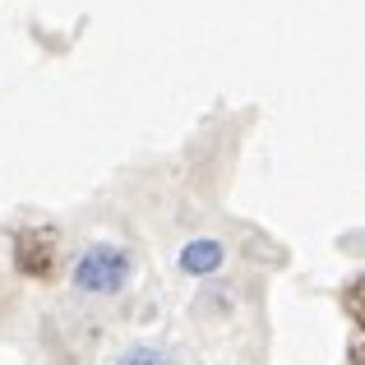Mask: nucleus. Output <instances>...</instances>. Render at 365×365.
Returning <instances> with one entry per match:
<instances>
[{"instance_id": "obj_1", "label": "nucleus", "mask_w": 365, "mask_h": 365, "mask_svg": "<svg viewBox=\"0 0 365 365\" xmlns=\"http://www.w3.org/2000/svg\"><path fill=\"white\" fill-rule=\"evenodd\" d=\"M130 282V255L116 245H88L74 264V287L93 296H116Z\"/></svg>"}, {"instance_id": "obj_4", "label": "nucleus", "mask_w": 365, "mask_h": 365, "mask_svg": "<svg viewBox=\"0 0 365 365\" xmlns=\"http://www.w3.org/2000/svg\"><path fill=\"white\" fill-rule=\"evenodd\" d=\"M116 365H167V356H162V351H153V347H130Z\"/></svg>"}, {"instance_id": "obj_5", "label": "nucleus", "mask_w": 365, "mask_h": 365, "mask_svg": "<svg viewBox=\"0 0 365 365\" xmlns=\"http://www.w3.org/2000/svg\"><path fill=\"white\" fill-rule=\"evenodd\" d=\"M342 301H347V314L361 324V277H351L347 282V292H342Z\"/></svg>"}, {"instance_id": "obj_2", "label": "nucleus", "mask_w": 365, "mask_h": 365, "mask_svg": "<svg viewBox=\"0 0 365 365\" xmlns=\"http://www.w3.org/2000/svg\"><path fill=\"white\" fill-rule=\"evenodd\" d=\"M14 264L24 277H51L56 273V236L46 227H19L14 232Z\"/></svg>"}, {"instance_id": "obj_3", "label": "nucleus", "mask_w": 365, "mask_h": 365, "mask_svg": "<svg viewBox=\"0 0 365 365\" xmlns=\"http://www.w3.org/2000/svg\"><path fill=\"white\" fill-rule=\"evenodd\" d=\"M222 245L217 241H190L185 250H180V268H185L190 277H208V273H217L222 268Z\"/></svg>"}]
</instances>
